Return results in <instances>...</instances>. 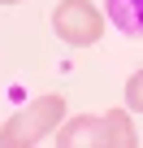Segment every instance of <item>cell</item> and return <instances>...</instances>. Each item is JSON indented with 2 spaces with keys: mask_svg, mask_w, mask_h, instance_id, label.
Masks as SVG:
<instances>
[{
  "mask_svg": "<svg viewBox=\"0 0 143 148\" xmlns=\"http://www.w3.org/2000/svg\"><path fill=\"white\" fill-rule=\"evenodd\" d=\"M52 139L61 148H139V131L130 126V113L126 109L65 118L52 131Z\"/></svg>",
  "mask_w": 143,
  "mask_h": 148,
  "instance_id": "6da1fadb",
  "label": "cell"
},
{
  "mask_svg": "<svg viewBox=\"0 0 143 148\" xmlns=\"http://www.w3.org/2000/svg\"><path fill=\"white\" fill-rule=\"evenodd\" d=\"M61 122H65V96H56V92L35 96L0 126V148H35V144L52 139V131Z\"/></svg>",
  "mask_w": 143,
  "mask_h": 148,
  "instance_id": "7a4b0ae2",
  "label": "cell"
},
{
  "mask_svg": "<svg viewBox=\"0 0 143 148\" xmlns=\"http://www.w3.org/2000/svg\"><path fill=\"white\" fill-rule=\"evenodd\" d=\"M104 13L126 39H143V0H104Z\"/></svg>",
  "mask_w": 143,
  "mask_h": 148,
  "instance_id": "277c9868",
  "label": "cell"
},
{
  "mask_svg": "<svg viewBox=\"0 0 143 148\" xmlns=\"http://www.w3.org/2000/svg\"><path fill=\"white\" fill-rule=\"evenodd\" d=\"M0 5H18V0H0Z\"/></svg>",
  "mask_w": 143,
  "mask_h": 148,
  "instance_id": "8992f818",
  "label": "cell"
},
{
  "mask_svg": "<svg viewBox=\"0 0 143 148\" xmlns=\"http://www.w3.org/2000/svg\"><path fill=\"white\" fill-rule=\"evenodd\" d=\"M52 31L69 48H91L104 35V22H100V9L91 5V0H61V5L52 9Z\"/></svg>",
  "mask_w": 143,
  "mask_h": 148,
  "instance_id": "3957f363",
  "label": "cell"
},
{
  "mask_svg": "<svg viewBox=\"0 0 143 148\" xmlns=\"http://www.w3.org/2000/svg\"><path fill=\"white\" fill-rule=\"evenodd\" d=\"M126 109L143 113V70H134L130 79H126Z\"/></svg>",
  "mask_w": 143,
  "mask_h": 148,
  "instance_id": "5b68a950",
  "label": "cell"
}]
</instances>
